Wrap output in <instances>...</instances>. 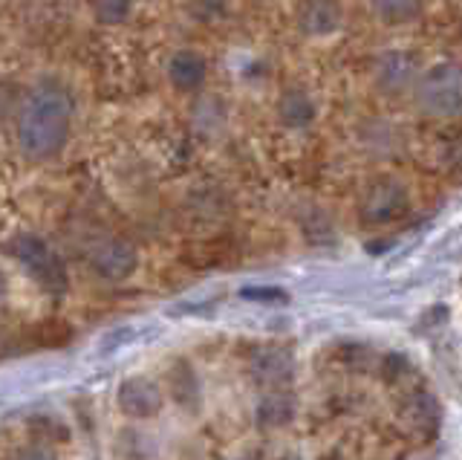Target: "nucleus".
<instances>
[{"instance_id":"1","label":"nucleus","mask_w":462,"mask_h":460,"mask_svg":"<svg viewBox=\"0 0 462 460\" xmlns=\"http://www.w3.org/2000/svg\"><path fill=\"white\" fill-rule=\"evenodd\" d=\"M72 122V102L64 90L41 88L29 96L18 117L21 151L32 160H50L64 148Z\"/></svg>"},{"instance_id":"2","label":"nucleus","mask_w":462,"mask_h":460,"mask_svg":"<svg viewBox=\"0 0 462 460\" xmlns=\"http://www.w3.org/2000/svg\"><path fill=\"white\" fill-rule=\"evenodd\" d=\"M416 102L430 117H459L462 113V67L439 64L428 70L416 84Z\"/></svg>"},{"instance_id":"3","label":"nucleus","mask_w":462,"mask_h":460,"mask_svg":"<svg viewBox=\"0 0 462 460\" xmlns=\"http://www.w3.org/2000/svg\"><path fill=\"white\" fill-rule=\"evenodd\" d=\"M12 255L18 258V264L32 276L43 290L50 293H61L67 286V272L64 264L58 261V255L35 235H21L9 243Z\"/></svg>"},{"instance_id":"4","label":"nucleus","mask_w":462,"mask_h":460,"mask_svg":"<svg viewBox=\"0 0 462 460\" xmlns=\"http://www.w3.org/2000/svg\"><path fill=\"white\" fill-rule=\"evenodd\" d=\"M408 192L393 180H382L370 185V192L361 200V218L367 223H393L408 211Z\"/></svg>"},{"instance_id":"5","label":"nucleus","mask_w":462,"mask_h":460,"mask_svg":"<svg viewBox=\"0 0 462 460\" xmlns=\"http://www.w3.org/2000/svg\"><path fill=\"white\" fill-rule=\"evenodd\" d=\"M116 402H119V408L127 414V417H153L159 408H162V391L144 377H130L119 385V391H116Z\"/></svg>"},{"instance_id":"6","label":"nucleus","mask_w":462,"mask_h":460,"mask_svg":"<svg viewBox=\"0 0 462 460\" xmlns=\"http://www.w3.org/2000/svg\"><path fill=\"white\" fill-rule=\"evenodd\" d=\"M292 373H295V359L286 348H263L252 359V377L254 382L266 388H281L286 382H292Z\"/></svg>"},{"instance_id":"7","label":"nucleus","mask_w":462,"mask_h":460,"mask_svg":"<svg viewBox=\"0 0 462 460\" xmlns=\"http://www.w3.org/2000/svg\"><path fill=\"white\" fill-rule=\"evenodd\" d=\"M298 26L312 38L332 35L341 26V6L336 0H300L298 4Z\"/></svg>"},{"instance_id":"8","label":"nucleus","mask_w":462,"mask_h":460,"mask_svg":"<svg viewBox=\"0 0 462 460\" xmlns=\"http://www.w3.org/2000/svg\"><path fill=\"white\" fill-rule=\"evenodd\" d=\"M90 261H93V269L98 272V276H105L110 281H122L136 269V252L125 240H105L93 252Z\"/></svg>"},{"instance_id":"9","label":"nucleus","mask_w":462,"mask_h":460,"mask_svg":"<svg viewBox=\"0 0 462 460\" xmlns=\"http://www.w3.org/2000/svg\"><path fill=\"white\" fill-rule=\"evenodd\" d=\"M416 79V59L404 52H384L375 61V81L387 93H399L404 88H411Z\"/></svg>"},{"instance_id":"10","label":"nucleus","mask_w":462,"mask_h":460,"mask_svg":"<svg viewBox=\"0 0 462 460\" xmlns=\"http://www.w3.org/2000/svg\"><path fill=\"white\" fill-rule=\"evenodd\" d=\"M206 73H208V64L202 59L199 52L194 50H180L173 52V59L168 64V76H171V84L177 90H197L202 81H206Z\"/></svg>"},{"instance_id":"11","label":"nucleus","mask_w":462,"mask_h":460,"mask_svg":"<svg viewBox=\"0 0 462 460\" xmlns=\"http://www.w3.org/2000/svg\"><path fill=\"white\" fill-rule=\"evenodd\" d=\"M402 417L413 435L425 437L433 431V426H437V406H433L430 394H413L408 397V406L402 408Z\"/></svg>"},{"instance_id":"12","label":"nucleus","mask_w":462,"mask_h":460,"mask_svg":"<svg viewBox=\"0 0 462 460\" xmlns=\"http://www.w3.org/2000/svg\"><path fill=\"white\" fill-rule=\"evenodd\" d=\"M370 9L384 23H408L422 15V0H370Z\"/></svg>"},{"instance_id":"13","label":"nucleus","mask_w":462,"mask_h":460,"mask_svg":"<svg viewBox=\"0 0 462 460\" xmlns=\"http://www.w3.org/2000/svg\"><path fill=\"white\" fill-rule=\"evenodd\" d=\"M278 113H281V119L289 125V127H303V125H310L312 117H315V105H312V99L303 93V90H289L283 93L281 99V105H278Z\"/></svg>"},{"instance_id":"14","label":"nucleus","mask_w":462,"mask_h":460,"mask_svg":"<svg viewBox=\"0 0 462 460\" xmlns=\"http://www.w3.org/2000/svg\"><path fill=\"white\" fill-rule=\"evenodd\" d=\"M292 414H295V402L289 394H269L263 402L257 406V423L260 426H283L292 420Z\"/></svg>"},{"instance_id":"15","label":"nucleus","mask_w":462,"mask_h":460,"mask_svg":"<svg viewBox=\"0 0 462 460\" xmlns=\"http://www.w3.org/2000/svg\"><path fill=\"white\" fill-rule=\"evenodd\" d=\"M171 394L182 406H191L197 399V380H194V371L188 368L185 362H180L177 368L171 371Z\"/></svg>"},{"instance_id":"16","label":"nucleus","mask_w":462,"mask_h":460,"mask_svg":"<svg viewBox=\"0 0 462 460\" xmlns=\"http://www.w3.org/2000/svg\"><path fill=\"white\" fill-rule=\"evenodd\" d=\"M93 15L101 23H122L130 15V0H93Z\"/></svg>"},{"instance_id":"17","label":"nucleus","mask_w":462,"mask_h":460,"mask_svg":"<svg viewBox=\"0 0 462 460\" xmlns=\"http://www.w3.org/2000/svg\"><path fill=\"white\" fill-rule=\"evenodd\" d=\"M188 9H191V15L199 18L202 23H214L217 18L226 15V4H223V0H191Z\"/></svg>"},{"instance_id":"18","label":"nucleus","mask_w":462,"mask_h":460,"mask_svg":"<svg viewBox=\"0 0 462 460\" xmlns=\"http://www.w3.org/2000/svg\"><path fill=\"white\" fill-rule=\"evenodd\" d=\"M38 339L41 344H67L72 339V330L61 322H47L38 327Z\"/></svg>"},{"instance_id":"19","label":"nucleus","mask_w":462,"mask_h":460,"mask_svg":"<svg viewBox=\"0 0 462 460\" xmlns=\"http://www.w3.org/2000/svg\"><path fill=\"white\" fill-rule=\"evenodd\" d=\"M240 296L249 301H266V305H283L286 301V293L278 286H245Z\"/></svg>"},{"instance_id":"20","label":"nucleus","mask_w":462,"mask_h":460,"mask_svg":"<svg viewBox=\"0 0 462 460\" xmlns=\"http://www.w3.org/2000/svg\"><path fill=\"white\" fill-rule=\"evenodd\" d=\"M445 160L451 168L462 171V136H457L451 146H448V154H445Z\"/></svg>"},{"instance_id":"21","label":"nucleus","mask_w":462,"mask_h":460,"mask_svg":"<svg viewBox=\"0 0 462 460\" xmlns=\"http://www.w3.org/2000/svg\"><path fill=\"white\" fill-rule=\"evenodd\" d=\"M18 460H55V455L47 449V446H32V449H23L18 455Z\"/></svg>"}]
</instances>
